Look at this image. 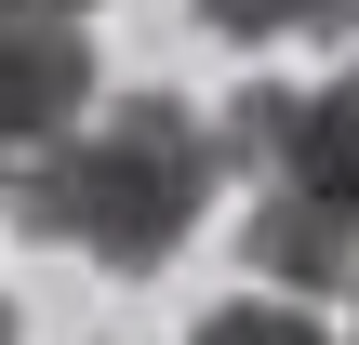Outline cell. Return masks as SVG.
<instances>
[{
  "instance_id": "4",
  "label": "cell",
  "mask_w": 359,
  "mask_h": 345,
  "mask_svg": "<svg viewBox=\"0 0 359 345\" xmlns=\"http://www.w3.org/2000/svg\"><path fill=\"white\" fill-rule=\"evenodd\" d=\"M293 120H306V93H293V80H240V93H226V120H213L226 173H253V186H266V173L293 160Z\"/></svg>"
},
{
  "instance_id": "1",
  "label": "cell",
  "mask_w": 359,
  "mask_h": 345,
  "mask_svg": "<svg viewBox=\"0 0 359 345\" xmlns=\"http://www.w3.org/2000/svg\"><path fill=\"white\" fill-rule=\"evenodd\" d=\"M213 186H226L213 120H200L187 93L133 80V93H93V120L53 133V146L13 173V226H27L40 253H80V266H107V279H147V266H173V253L200 239Z\"/></svg>"
},
{
  "instance_id": "2",
  "label": "cell",
  "mask_w": 359,
  "mask_h": 345,
  "mask_svg": "<svg viewBox=\"0 0 359 345\" xmlns=\"http://www.w3.org/2000/svg\"><path fill=\"white\" fill-rule=\"evenodd\" d=\"M253 279H280V293H359V66L306 93L293 160L253 186Z\"/></svg>"
},
{
  "instance_id": "8",
  "label": "cell",
  "mask_w": 359,
  "mask_h": 345,
  "mask_svg": "<svg viewBox=\"0 0 359 345\" xmlns=\"http://www.w3.org/2000/svg\"><path fill=\"white\" fill-rule=\"evenodd\" d=\"M0 213H13V160H0Z\"/></svg>"
},
{
  "instance_id": "9",
  "label": "cell",
  "mask_w": 359,
  "mask_h": 345,
  "mask_svg": "<svg viewBox=\"0 0 359 345\" xmlns=\"http://www.w3.org/2000/svg\"><path fill=\"white\" fill-rule=\"evenodd\" d=\"M0 345H13V306H0Z\"/></svg>"
},
{
  "instance_id": "3",
  "label": "cell",
  "mask_w": 359,
  "mask_h": 345,
  "mask_svg": "<svg viewBox=\"0 0 359 345\" xmlns=\"http://www.w3.org/2000/svg\"><path fill=\"white\" fill-rule=\"evenodd\" d=\"M93 93H107V66H93V40H80V13H0V160H13V173H27L53 133H80Z\"/></svg>"
},
{
  "instance_id": "5",
  "label": "cell",
  "mask_w": 359,
  "mask_h": 345,
  "mask_svg": "<svg viewBox=\"0 0 359 345\" xmlns=\"http://www.w3.org/2000/svg\"><path fill=\"white\" fill-rule=\"evenodd\" d=\"M213 40H240V53H266V40H346L359 0H187Z\"/></svg>"
},
{
  "instance_id": "6",
  "label": "cell",
  "mask_w": 359,
  "mask_h": 345,
  "mask_svg": "<svg viewBox=\"0 0 359 345\" xmlns=\"http://www.w3.org/2000/svg\"><path fill=\"white\" fill-rule=\"evenodd\" d=\"M187 345H333V332H320V319H306V306H293V293L266 279L253 306H213V319H200Z\"/></svg>"
},
{
  "instance_id": "7",
  "label": "cell",
  "mask_w": 359,
  "mask_h": 345,
  "mask_svg": "<svg viewBox=\"0 0 359 345\" xmlns=\"http://www.w3.org/2000/svg\"><path fill=\"white\" fill-rule=\"evenodd\" d=\"M0 13H93V0H0Z\"/></svg>"
}]
</instances>
